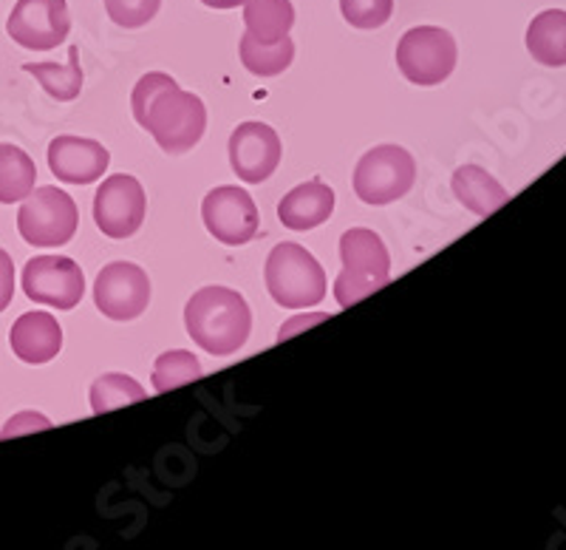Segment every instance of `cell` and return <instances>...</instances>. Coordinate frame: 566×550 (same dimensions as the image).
<instances>
[{
    "label": "cell",
    "instance_id": "cell-29",
    "mask_svg": "<svg viewBox=\"0 0 566 550\" xmlns=\"http://www.w3.org/2000/svg\"><path fill=\"white\" fill-rule=\"evenodd\" d=\"M205 7L210 9H235V7H244V0H201Z\"/></svg>",
    "mask_w": 566,
    "mask_h": 550
},
{
    "label": "cell",
    "instance_id": "cell-4",
    "mask_svg": "<svg viewBox=\"0 0 566 550\" xmlns=\"http://www.w3.org/2000/svg\"><path fill=\"white\" fill-rule=\"evenodd\" d=\"M266 290L283 310H306L326 298V272L321 261L295 241L275 245L264 267Z\"/></svg>",
    "mask_w": 566,
    "mask_h": 550
},
{
    "label": "cell",
    "instance_id": "cell-19",
    "mask_svg": "<svg viewBox=\"0 0 566 550\" xmlns=\"http://www.w3.org/2000/svg\"><path fill=\"white\" fill-rule=\"evenodd\" d=\"M247 34L258 43H277L295 27L292 0H244Z\"/></svg>",
    "mask_w": 566,
    "mask_h": 550
},
{
    "label": "cell",
    "instance_id": "cell-1",
    "mask_svg": "<svg viewBox=\"0 0 566 550\" xmlns=\"http://www.w3.org/2000/svg\"><path fill=\"white\" fill-rule=\"evenodd\" d=\"M130 108L165 154H187L207 128V108L199 94L181 91L170 74L150 72L134 85Z\"/></svg>",
    "mask_w": 566,
    "mask_h": 550
},
{
    "label": "cell",
    "instance_id": "cell-25",
    "mask_svg": "<svg viewBox=\"0 0 566 550\" xmlns=\"http://www.w3.org/2000/svg\"><path fill=\"white\" fill-rule=\"evenodd\" d=\"M340 12L354 29H382L394 14V0H340Z\"/></svg>",
    "mask_w": 566,
    "mask_h": 550
},
{
    "label": "cell",
    "instance_id": "cell-5",
    "mask_svg": "<svg viewBox=\"0 0 566 550\" xmlns=\"http://www.w3.org/2000/svg\"><path fill=\"white\" fill-rule=\"evenodd\" d=\"M417 181V163L399 145H377L354 168V194L366 205L382 208L402 199Z\"/></svg>",
    "mask_w": 566,
    "mask_h": 550
},
{
    "label": "cell",
    "instance_id": "cell-3",
    "mask_svg": "<svg viewBox=\"0 0 566 550\" xmlns=\"http://www.w3.org/2000/svg\"><path fill=\"white\" fill-rule=\"evenodd\" d=\"M343 270L335 281L340 307H352L371 292L382 290L391 279V256L382 239L368 227H352L340 236Z\"/></svg>",
    "mask_w": 566,
    "mask_h": 550
},
{
    "label": "cell",
    "instance_id": "cell-9",
    "mask_svg": "<svg viewBox=\"0 0 566 550\" xmlns=\"http://www.w3.org/2000/svg\"><path fill=\"white\" fill-rule=\"evenodd\" d=\"M94 304L111 321H134L150 304L148 272L134 261H111L94 281Z\"/></svg>",
    "mask_w": 566,
    "mask_h": 550
},
{
    "label": "cell",
    "instance_id": "cell-17",
    "mask_svg": "<svg viewBox=\"0 0 566 550\" xmlns=\"http://www.w3.org/2000/svg\"><path fill=\"white\" fill-rule=\"evenodd\" d=\"M451 188L453 196L462 201L464 208L476 216L495 214L510 199L507 190L502 188V181L490 176L484 168H479V165H462V168H457Z\"/></svg>",
    "mask_w": 566,
    "mask_h": 550
},
{
    "label": "cell",
    "instance_id": "cell-13",
    "mask_svg": "<svg viewBox=\"0 0 566 550\" xmlns=\"http://www.w3.org/2000/svg\"><path fill=\"white\" fill-rule=\"evenodd\" d=\"M281 136L266 123H241L230 136V165L241 181L261 185L281 165Z\"/></svg>",
    "mask_w": 566,
    "mask_h": 550
},
{
    "label": "cell",
    "instance_id": "cell-12",
    "mask_svg": "<svg viewBox=\"0 0 566 550\" xmlns=\"http://www.w3.org/2000/svg\"><path fill=\"white\" fill-rule=\"evenodd\" d=\"M201 219L216 241L230 247H241L255 239L258 234V216L255 201L244 188L235 185H221L210 190L201 201Z\"/></svg>",
    "mask_w": 566,
    "mask_h": 550
},
{
    "label": "cell",
    "instance_id": "cell-11",
    "mask_svg": "<svg viewBox=\"0 0 566 550\" xmlns=\"http://www.w3.org/2000/svg\"><path fill=\"white\" fill-rule=\"evenodd\" d=\"M7 32L23 49L49 52L57 49L71 32L65 0H18L7 20Z\"/></svg>",
    "mask_w": 566,
    "mask_h": 550
},
{
    "label": "cell",
    "instance_id": "cell-15",
    "mask_svg": "<svg viewBox=\"0 0 566 550\" xmlns=\"http://www.w3.org/2000/svg\"><path fill=\"white\" fill-rule=\"evenodd\" d=\"M9 343L23 363H49L63 350V326L52 312H23L12 324Z\"/></svg>",
    "mask_w": 566,
    "mask_h": 550
},
{
    "label": "cell",
    "instance_id": "cell-10",
    "mask_svg": "<svg viewBox=\"0 0 566 550\" xmlns=\"http://www.w3.org/2000/svg\"><path fill=\"white\" fill-rule=\"evenodd\" d=\"M148 199L139 179L130 174L108 176L94 196V221L108 239H128L145 221Z\"/></svg>",
    "mask_w": 566,
    "mask_h": 550
},
{
    "label": "cell",
    "instance_id": "cell-6",
    "mask_svg": "<svg viewBox=\"0 0 566 550\" xmlns=\"http://www.w3.org/2000/svg\"><path fill=\"white\" fill-rule=\"evenodd\" d=\"M457 40L448 29H408L397 43V65L402 77L413 85H439L457 69Z\"/></svg>",
    "mask_w": 566,
    "mask_h": 550
},
{
    "label": "cell",
    "instance_id": "cell-16",
    "mask_svg": "<svg viewBox=\"0 0 566 550\" xmlns=\"http://www.w3.org/2000/svg\"><path fill=\"white\" fill-rule=\"evenodd\" d=\"M335 214V190L323 179L303 181L277 201V219L290 230H315Z\"/></svg>",
    "mask_w": 566,
    "mask_h": 550
},
{
    "label": "cell",
    "instance_id": "cell-2",
    "mask_svg": "<svg viewBox=\"0 0 566 550\" xmlns=\"http://www.w3.org/2000/svg\"><path fill=\"white\" fill-rule=\"evenodd\" d=\"M187 335L199 343L207 355H235L252 330V312L244 295L230 287H205L193 292L185 307Z\"/></svg>",
    "mask_w": 566,
    "mask_h": 550
},
{
    "label": "cell",
    "instance_id": "cell-27",
    "mask_svg": "<svg viewBox=\"0 0 566 550\" xmlns=\"http://www.w3.org/2000/svg\"><path fill=\"white\" fill-rule=\"evenodd\" d=\"M52 423L45 421L43 415H34V412H23V415L12 417V421L7 423V428L0 432V437L3 440H9V437H18V434H27V432H43V428H49Z\"/></svg>",
    "mask_w": 566,
    "mask_h": 550
},
{
    "label": "cell",
    "instance_id": "cell-22",
    "mask_svg": "<svg viewBox=\"0 0 566 550\" xmlns=\"http://www.w3.org/2000/svg\"><path fill=\"white\" fill-rule=\"evenodd\" d=\"M239 54L247 72L255 74V77H277L295 60V43L290 40V34L277 40V43H258L252 34L244 32L239 43Z\"/></svg>",
    "mask_w": 566,
    "mask_h": 550
},
{
    "label": "cell",
    "instance_id": "cell-14",
    "mask_svg": "<svg viewBox=\"0 0 566 550\" xmlns=\"http://www.w3.org/2000/svg\"><path fill=\"white\" fill-rule=\"evenodd\" d=\"M111 154L97 139L85 136H57L49 145V168L65 185H91L108 170Z\"/></svg>",
    "mask_w": 566,
    "mask_h": 550
},
{
    "label": "cell",
    "instance_id": "cell-8",
    "mask_svg": "<svg viewBox=\"0 0 566 550\" xmlns=\"http://www.w3.org/2000/svg\"><path fill=\"white\" fill-rule=\"evenodd\" d=\"M23 292L34 304L74 310L85 295V276L74 259L38 256L23 267Z\"/></svg>",
    "mask_w": 566,
    "mask_h": 550
},
{
    "label": "cell",
    "instance_id": "cell-28",
    "mask_svg": "<svg viewBox=\"0 0 566 550\" xmlns=\"http://www.w3.org/2000/svg\"><path fill=\"white\" fill-rule=\"evenodd\" d=\"M14 298V264L7 250H0V312L12 304Z\"/></svg>",
    "mask_w": 566,
    "mask_h": 550
},
{
    "label": "cell",
    "instance_id": "cell-24",
    "mask_svg": "<svg viewBox=\"0 0 566 550\" xmlns=\"http://www.w3.org/2000/svg\"><path fill=\"white\" fill-rule=\"evenodd\" d=\"M145 397V388L134 381L130 375L123 372H108V375H99L91 386V412L94 415H105L111 408L128 406Z\"/></svg>",
    "mask_w": 566,
    "mask_h": 550
},
{
    "label": "cell",
    "instance_id": "cell-23",
    "mask_svg": "<svg viewBox=\"0 0 566 550\" xmlns=\"http://www.w3.org/2000/svg\"><path fill=\"white\" fill-rule=\"evenodd\" d=\"M201 375H205V370H201L199 357H196L193 352L170 350L165 352V355L156 357L154 377H150V381H154V392L165 395V392H170V388L196 383Z\"/></svg>",
    "mask_w": 566,
    "mask_h": 550
},
{
    "label": "cell",
    "instance_id": "cell-26",
    "mask_svg": "<svg viewBox=\"0 0 566 550\" xmlns=\"http://www.w3.org/2000/svg\"><path fill=\"white\" fill-rule=\"evenodd\" d=\"M161 0H105V12L123 29H142L159 14Z\"/></svg>",
    "mask_w": 566,
    "mask_h": 550
},
{
    "label": "cell",
    "instance_id": "cell-20",
    "mask_svg": "<svg viewBox=\"0 0 566 550\" xmlns=\"http://www.w3.org/2000/svg\"><path fill=\"white\" fill-rule=\"evenodd\" d=\"M23 72L32 74L49 97L60 103H71L80 97L83 91V69H80V49L71 45L69 63H27Z\"/></svg>",
    "mask_w": 566,
    "mask_h": 550
},
{
    "label": "cell",
    "instance_id": "cell-18",
    "mask_svg": "<svg viewBox=\"0 0 566 550\" xmlns=\"http://www.w3.org/2000/svg\"><path fill=\"white\" fill-rule=\"evenodd\" d=\"M527 49L535 63L560 69L566 65V12L564 9H547L533 18L527 29Z\"/></svg>",
    "mask_w": 566,
    "mask_h": 550
},
{
    "label": "cell",
    "instance_id": "cell-21",
    "mask_svg": "<svg viewBox=\"0 0 566 550\" xmlns=\"http://www.w3.org/2000/svg\"><path fill=\"white\" fill-rule=\"evenodd\" d=\"M38 165L23 148L0 143V205L23 201L34 190Z\"/></svg>",
    "mask_w": 566,
    "mask_h": 550
},
{
    "label": "cell",
    "instance_id": "cell-7",
    "mask_svg": "<svg viewBox=\"0 0 566 550\" xmlns=\"http://www.w3.org/2000/svg\"><path fill=\"white\" fill-rule=\"evenodd\" d=\"M77 205L65 190L45 185L32 190L18 210V230L34 247L69 245L77 234Z\"/></svg>",
    "mask_w": 566,
    "mask_h": 550
}]
</instances>
